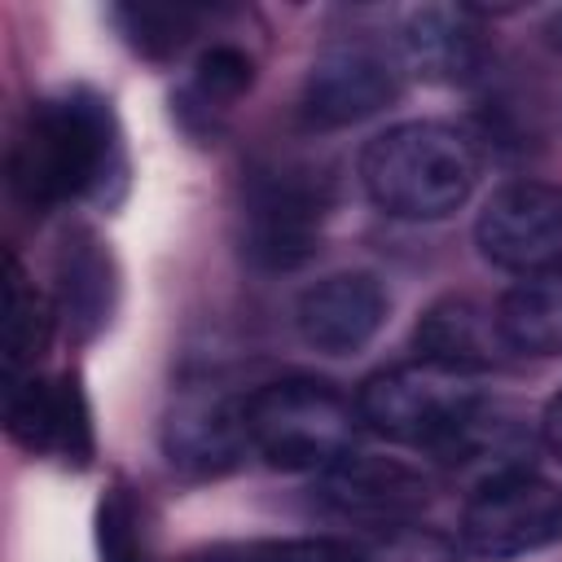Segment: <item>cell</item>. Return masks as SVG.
Here are the masks:
<instances>
[{
  "instance_id": "ac0fdd59",
  "label": "cell",
  "mask_w": 562,
  "mask_h": 562,
  "mask_svg": "<svg viewBox=\"0 0 562 562\" xmlns=\"http://www.w3.org/2000/svg\"><path fill=\"white\" fill-rule=\"evenodd\" d=\"M127 31V40L145 53H171L184 44V35L193 31L198 13L193 9H180V4H132V9H119L114 13Z\"/></svg>"
},
{
  "instance_id": "8992f818",
  "label": "cell",
  "mask_w": 562,
  "mask_h": 562,
  "mask_svg": "<svg viewBox=\"0 0 562 562\" xmlns=\"http://www.w3.org/2000/svg\"><path fill=\"white\" fill-rule=\"evenodd\" d=\"M479 255L514 277L562 268V189L540 180L501 184L474 220Z\"/></svg>"
},
{
  "instance_id": "7a4b0ae2",
  "label": "cell",
  "mask_w": 562,
  "mask_h": 562,
  "mask_svg": "<svg viewBox=\"0 0 562 562\" xmlns=\"http://www.w3.org/2000/svg\"><path fill=\"white\" fill-rule=\"evenodd\" d=\"M479 176L474 145L448 123H400L378 132L360 154V184L395 220L452 215Z\"/></svg>"
},
{
  "instance_id": "7402d4cb",
  "label": "cell",
  "mask_w": 562,
  "mask_h": 562,
  "mask_svg": "<svg viewBox=\"0 0 562 562\" xmlns=\"http://www.w3.org/2000/svg\"><path fill=\"white\" fill-rule=\"evenodd\" d=\"M540 439H544V448L562 461V395L549 400V408H544V417H540Z\"/></svg>"
},
{
  "instance_id": "4fadbf2b",
  "label": "cell",
  "mask_w": 562,
  "mask_h": 562,
  "mask_svg": "<svg viewBox=\"0 0 562 562\" xmlns=\"http://www.w3.org/2000/svg\"><path fill=\"white\" fill-rule=\"evenodd\" d=\"M400 61L435 83L470 79L483 66V40L470 9H448V4L417 9L400 31Z\"/></svg>"
},
{
  "instance_id": "3957f363",
  "label": "cell",
  "mask_w": 562,
  "mask_h": 562,
  "mask_svg": "<svg viewBox=\"0 0 562 562\" xmlns=\"http://www.w3.org/2000/svg\"><path fill=\"white\" fill-rule=\"evenodd\" d=\"M250 448L294 474H321L338 465L360 430V408L316 378H281L246 395Z\"/></svg>"
},
{
  "instance_id": "30bf717a",
  "label": "cell",
  "mask_w": 562,
  "mask_h": 562,
  "mask_svg": "<svg viewBox=\"0 0 562 562\" xmlns=\"http://www.w3.org/2000/svg\"><path fill=\"white\" fill-rule=\"evenodd\" d=\"M4 426L26 452H57L66 461H88L92 430L79 382L66 378H4Z\"/></svg>"
},
{
  "instance_id": "44dd1931",
  "label": "cell",
  "mask_w": 562,
  "mask_h": 562,
  "mask_svg": "<svg viewBox=\"0 0 562 562\" xmlns=\"http://www.w3.org/2000/svg\"><path fill=\"white\" fill-rule=\"evenodd\" d=\"M241 562H364L347 540L329 536H307V540H277V544H255L241 553Z\"/></svg>"
},
{
  "instance_id": "ffe728a7",
  "label": "cell",
  "mask_w": 562,
  "mask_h": 562,
  "mask_svg": "<svg viewBox=\"0 0 562 562\" xmlns=\"http://www.w3.org/2000/svg\"><path fill=\"white\" fill-rule=\"evenodd\" d=\"M255 79V61L233 44H211L198 61V92L206 101H237Z\"/></svg>"
},
{
  "instance_id": "9c48e42d",
  "label": "cell",
  "mask_w": 562,
  "mask_h": 562,
  "mask_svg": "<svg viewBox=\"0 0 562 562\" xmlns=\"http://www.w3.org/2000/svg\"><path fill=\"white\" fill-rule=\"evenodd\" d=\"M395 92H400V79L382 53L364 44H338L312 61L303 79L299 114L307 127L334 132L378 114L386 101H395Z\"/></svg>"
},
{
  "instance_id": "5bb4252c",
  "label": "cell",
  "mask_w": 562,
  "mask_h": 562,
  "mask_svg": "<svg viewBox=\"0 0 562 562\" xmlns=\"http://www.w3.org/2000/svg\"><path fill=\"white\" fill-rule=\"evenodd\" d=\"M505 351L501 329H496V307H483L479 299L452 294L426 307L417 321V356L461 369V373H483L496 364Z\"/></svg>"
},
{
  "instance_id": "ba28073f",
  "label": "cell",
  "mask_w": 562,
  "mask_h": 562,
  "mask_svg": "<svg viewBox=\"0 0 562 562\" xmlns=\"http://www.w3.org/2000/svg\"><path fill=\"white\" fill-rule=\"evenodd\" d=\"M325 220V189L299 171L255 180L246 202V255L268 272H290L312 259Z\"/></svg>"
},
{
  "instance_id": "d6986e66",
  "label": "cell",
  "mask_w": 562,
  "mask_h": 562,
  "mask_svg": "<svg viewBox=\"0 0 562 562\" xmlns=\"http://www.w3.org/2000/svg\"><path fill=\"white\" fill-rule=\"evenodd\" d=\"M97 549H101V562H145L140 518L123 487L105 492L97 505Z\"/></svg>"
},
{
  "instance_id": "9a60e30c",
  "label": "cell",
  "mask_w": 562,
  "mask_h": 562,
  "mask_svg": "<svg viewBox=\"0 0 562 562\" xmlns=\"http://www.w3.org/2000/svg\"><path fill=\"white\" fill-rule=\"evenodd\" d=\"M496 329L505 351L562 356V268L509 285L496 303Z\"/></svg>"
},
{
  "instance_id": "277c9868",
  "label": "cell",
  "mask_w": 562,
  "mask_h": 562,
  "mask_svg": "<svg viewBox=\"0 0 562 562\" xmlns=\"http://www.w3.org/2000/svg\"><path fill=\"white\" fill-rule=\"evenodd\" d=\"M483 404L479 378L435 364V360H413V364H395L373 373L360 395V422L395 443H413V448H430L439 452Z\"/></svg>"
},
{
  "instance_id": "e0dca14e",
  "label": "cell",
  "mask_w": 562,
  "mask_h": 562,
  "mask_svg": "<svg viewBox=\"0 0 562 562\" xmlns=\"http://www.w3.org/2000/svg\"><path fill=\"white\" fill-rule=\"evenodd\" d=\"M61 307L79 334H92L110 312V259L92 237H75L61 250Z\"/></svg>"
},
{
  "instance_id": "52a82bcc",
  "label": "cell",
  "mask_w": 562,
  "mask_h": 562,
  "mask_svg": "<svg viewBox=\"0 0 562 562\" xmlns=\"http://www.w3.org/2000/svg\"><path fill=\"white\" fill-rule=\"evenodd\" d=\"M162 452L176 470L193 479H211L233 470L250 452V426H246V395H233L228 386H184L162 417Z\"/></svg>"
},
{
  "instance_id": "7c38bea8",
  "label": "cell",
  "mask_w": 562,
  "mask_h": 562,
  "mask_svg": "<svg viewBox=\"0 0 562 562\" xmlns=\"http://www.w3.org/2000/svg\"><path fill=\"white\" fill-rule=\"evenodd\" d=\"M321 501L342 514V518H360V522H404L426 505V479L413 474L400 461L386 457H360L347 452L338 465L321 470L316 483Z\"/></svg>"
},
{
  "instance_id": "6da1fadb",
  "label": "cell",
  "mask_w": 562,
  "mask_h": 562,
  "mask_svg": "<svg viewBox=\"0 0 562 562\" xmlns=\"http://www.w3.org/2000/svg\"><path fill=\"white\" fill-rule=\"evenodd\" d=\"M114 171H119V136L110 105L79 88L31 105L9 154L13 189L35 211L97 193Z\"/></svg>"
},
{
  "instance_id": "2e32d148",
  "label": "cell",
  "mask_w": 562,
  "mask_h": 562,
  "mask_svg": "<svg viewBox=\"0 0 562 562\" xmlns=\"http://www.w3.org/2000/svg\"><path fill=\"white\" fill-rule=\"evenodd\" d=\"M48 334H53L48 299L22 277L18 259H9V281H4V378L35 373V364L48 347Z\"/></svg>"
},
{
  "instance_id": "603a6c76",
  "label": "cell",
  "mask_w": 562,
  "mask_h": 562,
  "mask_svg": "<svg viewBox=\"0 0 562 562\" xmlns=\"http://www.w3.org/2000/svg\"><path fill=\"white\" fill-rule=\"evenodd\" d=\"M549 44H553V48H562V9L549 18Z\"/></svg>"
},
{
  "instance_id": "5b68a950",
  "label": "cell",
  "mask_w": 562,
  "mask_h": 562,
  "mask_svg": "<svg viewBox=\"0 0 562 562\" xmlns=\"http://www.w3.org/2000/svg\"><path fill=\"white\" fill-rule=\"evenodd\" d=\"M558 536H562V492L531 470H509L479 483V492L465 501L461 514V540L479 558L536 553Z\"/></svg>"
},
{
  "instance_id": "8fae6325",
  "label": "cell",
  "mask_w": 562,
  "mask_h": 562,
  "mask_svg": "<svg viewBox=\"0 0 562 562\" xmlns=\"http://www.w3.org/2000/svg\"><path fill=\"white\" fill-rule=\"evenodd\" d=\"M299 334L325 356L360 351L386 321V290L369 272H334L303 290L294 307Z\"/></svg>"
}]
</instances>
